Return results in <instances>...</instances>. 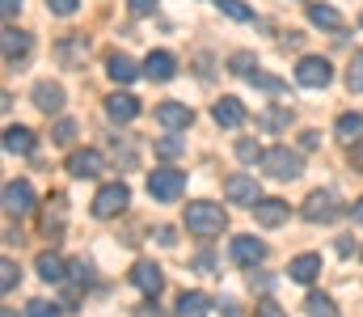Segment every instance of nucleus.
<instances>
[{
    "mask_svg": "<svg viewBox=\"0 0 363 317\" xmlns=\"http://www.w3.org/2000/svg\"><path fill=\"white\" fill-rule=\"evenodd\" d=\"M216 4H220V13H228L233 21H254V9L241 4V0H216Z\"/></svg>",
    "mask_w": 363,
    "mask_h": 317,
    "instance_id": "nucleus-30",
    "label": "nucleus"
},
{
    "mask_svg": "<svg viewBox=\"0 0 363 317\" xmlns=\"http://www.w3.org/2000/svg\"><path fill=\"white\" fill-rule=\"evenodd\" d=\"M55 313H60V309L47 305V301H34V305H30V317H55Z\"/></svg>",
    "mask_w": 363,
    "mask_h": 317,
    "instance_id": "nucleus-40",
    "label": "nucleus"
},
{
    "mask_svg": "<svg viewBox=\"0 0 363 317\" xmlns=\"http://www.w3.org/2000/svg\"><path fill=\"white\" fill-rule=\"evenodd\" d=\"M51 140H55V144H72V140H77V123H72V118H60L55 131H51Z\"/></svg>",
    "mask_w": 363,
    "mask_h": 317,
    "instance_id": "nucleus-33",
    "label": "nucleus"
},
{
    "mask_svg": "<svg viewBox=\"0 0 363 317\" xmlns=\"http://www.w3.org/2000/svg\"><path fill=\"white\" fill-rule=\"evenodd\" d=\"M4 211H9V216L34 211V191H30V182H9V187H4Z\"/></svg>",
    "mask_w": 363,
    "mask_h": 317,
    "instance_id": "nucleus-14",
    "label": "nucleus"
},
{
    "mask_svg": "<svg viewBox=\"0 0 363 317\" xmlns=\"http://www.w3.org/2000/svg\"><path fill=\"white\" fill-rule=\"evenodd\" d=\"M38 275L47 279V284H60L68 271H64V258L60 254H38Z\"/></svg>",
    "mask_w": 363,
    "mask_h": 317,
    "instance_id": "nucleus-25",
    "label": "nucleus"
},
{
    "mask_svg": "<svg viewBox=\"0 0 363 317\" xmlns=\"http://www.w3.org/2000/svg\"><path fill=\"white\" fill-rule=\"evenodd\" d=\"M351 165H355V169L363 174V140L355 144V148H351Z\"/></svg>",
    "mask_w": 363,
    "mask_h": 317,
    "instance_id": "nucleus-44",
    "label": "nucleus"
},
{
    "mask_svg": "<svg viewBox=\"0 0 363 317\" xmlns=\"http://www.w3.org/2000/svg\"><path fill=\"white\" fill-rule=\"evenodd\" d=\"M296 81H300L304 89H325V85L334 81V68H330V60H321V55H304V60L296 64Z\"/></svg>",
    "mask_w": 363,
    "mask_h": 317,
    "instance_id": "nucleus-4",
    "label": "nucleus"
},
{
    "mask_svg": "<svg viewBox=\"0 0 363 317\" xmlns=\"http://www.w3.org/2000/svg\"><path fill=\"white\" fill-rule=\"evenodd\" d=\"M317 144H321V131H304V135H300V148H304V152H313Z\"/></svg>",
    "mask_w": 363,
    "mask_h": 317,
    "instance_id": "nucleus-41",
    "label": "nucleus"
},
{
    "mask_svg": "<svg viewBox=\"0 0 363 317\" xmlns=\"http://www.w3.org/2000/svg\"><path fill=\"white\" fill-rule=\"evenodd\" d=\"M224 195H228V204H237V208H254V204L262 199V191H258V182H254L250 174H228Z\"/></svg>",
    "mask_w": 363,
    "mask_h": 317,
    "instance_id": "nucleus-6",
    "label": "nucleus"
},
{
    "mask_svg": "<svg viewBox=\"0 0 363 317\" xmlns=\"http://www.w3.org/2000/svg\"><path fill=\"white\" fill-rule=\"evenodd\" d=\"M148 195L157 199V204H174L186 195V174L182 169H152L148 174Z\"/></svg>",
    "mask_w": 363,
    "mask_h": 317,
    "instance_id": "nucleus-2",
    "label": "nucleus"
},
{
    "mask_svg": "<svg viewBox=\"0 0 363 317\" xmlns=\"http://www.w3.org/2000/svg\"><path fill=\"white\" fill-rule=\"evenodd\" d=\"M68 174H72V178H97V174H101V152H97V148H77V152L68 157Z\"/></svg>",
    "mask_w": 363,
    "mask_h": 317,
    "instance_id": "nucleus-13",
    "label": "nucleus"
},
{
    "mask_svg": "<svg viewBox=\"0 0 363 317\" xmlns=\"http://www.w3.org/2000/svg\"><path fill=\"white\" fill-rule=\"evenodd\" d=\"M254 317H287V309L274 305V301H258V305H254Z\"/></svg>",
    "mask_w": 363,
    "mask_h": 317,
    "instance_id": "nucleus-37",
    "label": "nucleus"
},
{
    "mask_svg": "<svg viewBox=\"0 0 363 317\" xmlns=\"http://www.w3.org/2000/svg\"><path fill=\"white\" fill-rule=\"evenodd\" d=\"M262 165H267V174H271V178H283V182L300 178V169H304L300 152H291V148H283V144H274V148H267Z\"/></svg>",
    "mask_w": 363,
    "mask_h": 317,
    "instance_id": "nucleus-3",
    "label": "nucleus"
},
{
    "mask_svg": "<svg viewBox=\"0 0 363 317\" xmlns=\"http://www.w3.org/2000/svg\"><path fill=\"white\" fill-rule=\"evenodd\" d=\"M174 72H178V60L169 51H148V60H144V77L148 81H174Z\"/></svg>",
    "mask_w": 363,
    "mask_h": 317,
    "instance_id": "nucleus-15",
    "label": "nucleus"
},
{
    "mask_svg": "<svg viewBox=\"0 0 363 317\" xmlns=\"http://www.w3.org/2000/svg\"><path fill=\"white\" fill-rule=\"evenodd\" d=\"M0 47H4V64H21V60L30 55V47H34V38H30L26 30H17V26H9V30L0 34Z\"/></svg>",
    "mask_w": 363,
    "mask_h": 317,
    "instance_id": "nucleus-9",
    "label": "nucleus"
},
{
    "mask_svg": "<svg viewBox=\"0 0 363 317\" xmlns=\"http://www.w3.org/2000/svg\"><path fill=\"white\" fill-rule=\"evenodd\" d=\"M17 279H21L17 262H13V258H4V262H0V288H4V292H13V288H17Z\"/></svg>",
    "mask_w": 363,
    "mask_h": 317,
    "instance_id": "nucleus-32",
    "label": "nucleus"
},
{
    "mask_svg": "<svg viewBox=\"0 0 363 317\" xmlns=\"http://www.w3.org/2000/svg\"><path fill=\"white\" fill-rule=\"evenodd\" d=\"M211 313V301L203 292H182L178 296V317H207Z\"/></svg>",
    "mask_w": 363,
    "mask_h": 317,
    "instance_id": "nucleus-23",
    "label": "nucleus"
},
{
    "mask_svg": "<svg viewBox=\"0 0 363 317\" xmlns=\"http://www.w3.org/2000/svg\"><path fill=\"white\" fill-rule=\"evenodd\" d=\"M300 216H304L308 224H330V220L338 216V204H334V195H330V191H313V195L304 199Z\"/></svg>",
    "mask_w": 363,
    "mask_h": 317,
    "instance_id": "nucleus-8",
    "label": "nucleus"
},
{
    "mask_svg": "<svg viewBox=\"0 0 363 317\" xmlns=\"http://www.w3.org/2000/svg\"><path fill=\"white\" fill-rule=\"evenodd\" d=\"M220 305H224V317H241V309H237L233 301H220Z\"/></svg>",
    "mask_w": 363,
    "mask_h": 317,
    "instance_id": "nucleus-46",
    "label": "nucleus"
},
{
    "mask_svg": "<svg viewBox=\"0 0 363 317\" xmlns=\"http://www.w3.org/2000/svg\"><path fill=\"white\" fill-rule=\"evenodd\" d=\"M287 275H291L296 284H313V279L321 275V254H300V258H291Z\"/></svg>",
    "mask_w": 363,
    "mask_h": 317,
    "instance_id": "nucleus-19",
    "label": "nucleus"
},
{
    "mask_svg": "<svg viewBox=\"0 0 363 317\" xmlns=\"http://www.w3.org/2000/svg\"><path fill=\"white\" fill-rule=\"evenodd\" d=\"M308 21L321 26V30H342V13L330 9V4H308Z\"/></svg>",
    "mask_w": 363,
    "mask_h": 317,
    "instance_id": "nucleus-24",
    "label": "nucleus"
},
{
    "mask_svg": "<svg viewBox=\"0 0 363 317\" xmlns=\"http://www.w3.org/2000/svg\"><path fill=\"white\" fill-rule=\"evenodd\" d=\"M338 135L351 140V144H359L363 140V114H338Z\"/></svg>",
    "mask_w": 363,
    "mask_h": 317,
    "instance_id": "nucleus-26",
    "label": "nucleus"
},
{
    "mask_svg": "<svg viewBox=\"0 0 363 317\" xmlns=\"http://www.w3.org/2000/svg\"><path fill=\"white\" fill-rule=\"evenodd\" d=\"M347 85H351V94H363V51H355V60L347 68Z\"/></svg>",
    "mask_w": 363,
    "mask_h": 317,
    "instance_id": "nucleus-31",
    "label": "nucleus"
},
{
    "mask_svg": "<svg viewBox=\"0 0 363 317\" xmlns=\"http://www.w3.org/2000/svg\"><path fill=\"white\" fill-rule=\"evenodd\" d=\"M131 4V13H152L157 9V0H127Z\"/></svg>",
    "mask_w": 363,
    "mask_h": 317,
    "instance_id": "nucleus-43",
    "label": "nucleus"
},
{
    "mask_svg": "<svg viewBox=\"0 0 363 317\" xmlns=\"http://www.w3.org/2000/svg\"><path fill=\"white\" fill-rule=\"evenodd\" d=\"M287 123H291V110H287V106H271V110L262 114V127H267V131H283Z\"/></svg>",
    "mask_w": 363,
    "mask_h": 317,
    "instance_id": "nucleus-28",
    "label": "nucleus"
},
{
    "mask_svg": "<svg viewBox=\"0 0 363 317\" xmlns=\"http://www.w3.org/2000/svg\"><path fill=\"white\" fill-rule=\"evenodd\" d=\"M267 258V241L258 237H233V262L237 267H258Z\"/></svg>",
    "mask_w": 363,
    "mask_h": 317,
    "instance_id": "nucleus-11",
    "label": "nucleus"
},
{
    "mask_svg": "<svg viewBox=\"0 0 363 317\" xmlns=\"http://www.w3.org/2000/svg\"><path fill=\"white\" fill-rule=\"evenodd\" d=\"M304 305H308V317H342L338 309H334V301H330L325 292H313Z\"/></svg>",
    "mask_w": 363,
    "mask_h": 317,
    "instance_id": "nucleus-27",
    "label": "nucleus"
},
{
    "mask_svg": "<svg viewBox=\"0 0 363 317\" xmlns=\"http://www.w3.org/2000/svg\"><path fill=\"white\" fill-rule=\"evenodd\" d=\"M4 152L30 157V152H34V131H30V127H9V131H4Z\"/></svg>",
    "mask_w": 363,
    "mask_h": 317,
    "instance_id": "nucleus-22",
    "label": "nucleus"
},
{
    "mask_svg": "<svg viewBox=\"0 0 363 317\" xmlns=\"http://www.w3.org/2000/svg\"><path fill=\"white\" fill-rule=\"evenodd\" d=\"M254 220H258L262 228H274V224L287 220V204H283V199H258V204H254Z\"/></svg>",
    "mask_w": 363,
    "mask_h": 317,
    "instance_id": "nucleus-21",
    "label": "nucleus"
},
{
    "mask_svg": "<svg viewBox=\"0 0 363 317\" xmlns=\"http://www.w3.org/2000/svg\"><path fill=\"white\" fill-rule=\"evenodd\" d=\"M157 241L161 245H174V228H157Z\"/></svg>",
    "mask_w": 363,
    "mask_h": 317,
    "instance_id": "nucleus-45",
    "label": "nucleus"
},
{
    "mask_svg": "<svg viewBox=\"0 0 363 317\" xmlns=\"http://www.w3.org/2000/svg\"><path fill=\"white\" fill-rule=\"evenodd\" d=\"M21 4H26V0H0V13H4V17L13 21V17L21 13Z\"/></svg>",
    "mask_w": 363,
    "mask_h": 317,
    "instance_id": "nucleus-42",
    "label": "nucleus"
},
{
    "mask_svg": "<svg viewBox=\"0 0 363 317\" xmlns=\"http://www.w3.org/2000/svg\"><path fill=\"white\" fill-rule=\"evenodd\" d=\"M250 81H254L258 89H267V94H279V89H283V81H279V77H267V72H254Z\"/></svg>",
    "mask_w": 363,
    "mask_h": 317,
    "instance_id": "nucleus-36",
    "label": "nucleus"
},
{
    "mask_svg": "<svg viewBox=\"0 0 363 317\" xmlns=\"http://www.w3.org/2000/svg\"><path fill=\"white\" fill-rule=\"evenodd\" d=\"M127 199H131V191H127L123 182H110V187H101V191L93 195V216H97V220H110V216L127 211Z\"/></svg>",
    "mask_w": 363,
    "mask_h": 317,
    "instance_id": "nucleus-5",
    "label": "nucleus"
},
{
    "mask_svg": "<svg viewBox=\"0 0 363 317\" xmlns=\"http://www.w3.org/2000/svg\"><path fill=\"white\" fill-rule=\"evenodd\" d=\"M106 72H110V81H114V85H131V81L140 77L135 60H131V55H118V51H114V55L106 60Z\"/></svg>",
    "mask_w": 363,
    "mask_h": 317,
    "instance_id": "nucleus-18",
    "label": "nucleus"
},
{
    "mask_svg": "<svg viewBox=\"0 0 363 317\" xmlns=\"http://www.w3.org/2000/svg\"><path fill=\"white\" fill-rule=\"evenodd\" d=\"M237 157H241V161H245V165H254V161H262V157H267V152H262V148H258V144H254V140H241V144H237Z\"/></svg>",
    "mask_w": 363,
    "mask_h": 317,
    "instance_id": "nucleus-35",
    "label": "nucleus"
},
{
    "mask_svg": "<svg viewBox=\"0 0 363 317\" xmlns=\"http://www.w3.org/2000/svg\"><path fill=\"white\" fill-rule=\"evenodd\" d=\"M157 123H161L165 131H186V127L194 123V110L186 102H161L157 106Z\"/></svg>",
    "mask_w": 363,
    "mask_h": 317,
    "instance_id": "nucleus-10",
    "label": "nucleus"
},
{
    "mask_svg": "<svg viewBox=\"0 0 363 317\" xmlns=\"http://www.w3.org/2000/svg\"><path fill=\"white\" fill-rule=\"evenodd\" d=\"M64 224V195H55V208H47V216H43V228L51 233V228H60Z\"/></svg>",
    "mask_w": 363,
    "mask_h": 317,
    "instance_id": "nucleus-34",
    "label": "nucleus"
},
{
    "mask_svg": "<svg viewBox=\"0 0 363 317\" xmlns=\"http://www.w3.org/2000/svg\"><path fill=\"white\" fill-rule=\"evenodd\" d=\"M224 224H228V216H224L220 204L199 199V204L186 208V228H190L194 237H216V233H224Z\"/></svg>",
    "mask_w": 363,
    "mask_h": 317,
    "instance_id": "nucleus-1",
    "label": "nucleus"
},
{
    "mask_svg": "<svg viewBox=\"0 0 363 317\" xmlns=\"http://www.w3.org/2000/svg\"><path fill=\"white\" fill-rule=\"evenodd\" d=\"M211 118H216L220 127H241V123H245V106L237 102V98H220V102L211 106Z\"/></svg>",
    "mask_w": 363,
    "mask_h": 317,
    "instance_id": "nucleus-20",
    "label": "nucleus"
},
{
    "mask_svg": "<svg viewBox=\"0 0 363 317\" xmlns=\"http://www.w3.org/2000/svg\"><path fill=\"white\" fill-rule=\"evenodd\" d=\"M131 279H135V288L144 292V296H161V288H165V275H161V267H152V262H135V271H131Z\"/></svg>",
    "mask_w": 363,
    "mask_h": 317,
    "instance_id": "nucleus-12",
    "label": "nucleus"
},
{
    "mask_svg": "<svg viewBox=\"0 0 363 317\" xmlns=\"http://www.w3.org/2000/svg\"><path fill=\"white\" fill-rule=\"evenodd\" d=\"M85 55H89V38H85V34H64V38L55 43V60H60V68H81Z\"/></svg>",
    "mask_w": 363,
    "mask_h": 317,
    "instance_id": "nucleus-7",
    "label": "nucleus"
},
{
    "mask_svg": "<svg viewBox=\"0 0 363 317\" xmlns=\"http://www.w3.org/2000/svg\"><path fill=\"white\" fill-rule=\"evenodd\" d=\"M106 114H110L114 123H131V118L140 114V98H131V94H110V98H106Z\"/></svg>",
    "mask_w": 363,
    "mask_h": 317,
    "instance_id": "nucleus-17",
    "label": "nucleus"
},
{
    "mask_svg": "<svg viewBox=\"0 0 363 317\" xmlns=\"http://www.w3.org/2000/svg\"><path fill=\"white\" fill-rule=\"evenodd\" d=\"M34 106H38L43 114H60V110H64V89H60L55 81H38V85H34Z\"/></svg>",
    "mask_w": 363,
    "mask_h": 317,
    "instance_id": "nucleus-16",
    "label": "nucleus"
},
{
    "mask_svg": "<svg viewBox=\"0 0 363 317\" xmlns=\"http://www.w3.org/2000/svg\"><path fill=\"white\" fill-rule=\"evenodd\" d=\"M351 216H355V220H359V224H363V199H359V204H355V208H351Z\"/></svg>",
    "mask_w": 363,
    "mask_h": 317,
    "instance_id": "nucleus-47",
    "label": "nucleus"
},
{
    "mask_svg": "<svg viewBox=\"0 0 363 317\" xmlns=\"http://www.w3.org/2000/svg\"><path fill=\"white\" fill-rule=\"evenodd\" d=\"M182 148H186V140H157V152L161 157H178Z\"/></svg>",
    "mask_w": 363,
    "mask_h": 317,
    "instance_id": "nucleus-39",
    "label": "nucleus"
},
{
    "mask_svg": "<svg viewBox=\"0 0 363 317\" xmlns=\"http://www.w3.org/2000/svg\"><path fill=\"white\" fill-rule=\"evenodd\" d=\"M77 4H81V0H47V9H51V13H60V17H72V13H77Z\"/></svg>",
    "mask_w": 363,
    "mask_h": 317,
    "instance_id": "nucleus-38",
    "label": "nucleus"
},
{
    "mask_svg": "<svg viewBox=\"0 0 363 317\" xmlns=\"http://www.w3.org/2000/svg\"><path fill=\"white\" fill-rule=\"evenodd\" d=\"M228 68H233L237 77H254V72H258V60H254L250 51H237V55L228 60Z\"/></svg>",
    "mask_w": 363,
    "mask_h": 317,
    "instance_id": "nucleus-29",
    "label": "nucleus"
}]
</instances>
